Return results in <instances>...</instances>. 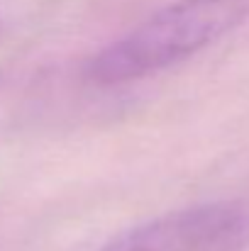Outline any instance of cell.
Masks as SVG:
<instances>
[{"label": "cell", "instance_id": "cell-3", "mask_svg": "<svg viewBox=\"0 0 249 251\" xmlns=\"http://www.w3.org/2000/svg\"><path fill=\"white\" fill-rule=\"evenodd\" d=\"M2 37H5V17L0 15V42H2Z\"/></svg>", "mask_w": 249, "mask_h": 251}, {"label": "cell", "instance_id": "cell-1", "mask_svg": "<svg viewBox=\"0 0 249 251\" xmlns=\"http://www.w3.org/2000/svg\"><path fill=\"white\" fill-rule=\"evenodd\" d=\"M247 17L249 0H176L98 49L81 76L95 88L142 81L213 47Z\"/></svg>", "mask_w": 249, "mask_h": 251}, {"label": "cell", "instance_id": "cell-2", "mask_svg": "<svg viewBox=\"0 0 249 251\" xmlns=\"http://www.w3.org/2000/svg\"><path fill=\"white\" fill-rule=\"evenodd\" d=\"M249 205L213 200L147 220L93 251H247Z\"/></svg>", "mask_w": 249, "mask_h": 251}]
</instances>
